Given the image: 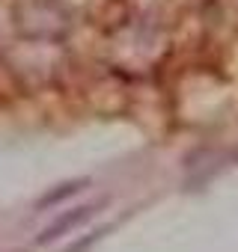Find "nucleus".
I'll list each match as a JSON object with an SVG mask.
<instances>
[{"label": "nucleus", "mask_w": 238, "mask_h": 252, "mask_svg": "<svg viewBox=\"0 0 238 252\" xmlns=\"http://www.w3.org/2000/svg\"><path fill=\"white\" fill-rule=\"evenodd\" d=\"M101 205H104V202H98V205H80V208H75V211H66L63 217H57V220H54V222H51V225L39 234V237H36V243H39V246L54 243L57 237H63V234H69L72 228H78L80 222H86V220H89V217L101 208Z\"/></svg>", "instance_id": "obj_1"}, {"label": "nucleus", "mask_w": 238, "mask_h": 252, "mask_svg": "<svg viewBox=\"0 0 238 252\" xmlns=\"http://www.w3.org/2000/svg\"><path fill=\"white\" fill-rule=\"evenodd\" d=\"M83 187H89V178H78V181H66V184H60L57 190H51V193H45V196L39 199V205H36V208H51V205H57V202H63V199H69V196H75V193H80Z\"/></svg>", "instance_id": "obj_2"}, {"label": "nucleus", "mask_w": 238, "mask_h": 252, "mask_svg": "<svg viewBox=\"0 0 238 252\" xmlns=\"http://www.w3.org/2000/svg\"><path fill=\"white\" fill-rule=\"evenodd\" d=\"M104 231H107V228H98V231H92V234L80 237V240H78V243H72V246H69L66 252H86V249H89V246H92L95 240H101V234H104Z\"/></svg>", "instance_id": "obj_3"}]
</instances>
